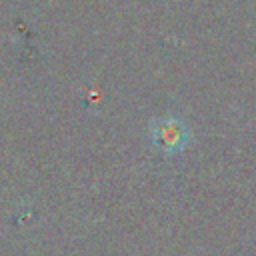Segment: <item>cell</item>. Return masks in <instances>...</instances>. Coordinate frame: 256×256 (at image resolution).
Returning a JSON list of instances; mask_svg holds the SVG:
<instances>
[{"instance_id": "6da1fadb", "label": "cell", "mask_w": 256, "mask_h": 256, "mask_svg": "<svg viewBox=\"0 0 256 256\" xmlns=\"http://www.w3.org/2000/svg\"><path fill=\"white\" fill-rule=\"evenodd\" d=\"M154 140L164 150H178L186 142V128L172 118L160 120L158 128H154Z\"/></svg>"}]
</instances>
